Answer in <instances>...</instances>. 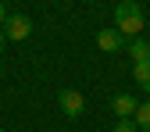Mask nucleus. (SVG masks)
Masks as SVG:
<instances>
[{"instance_id": "nucleus-9", "label": "nucleus", "mask_w": 150, "mask_h": 132, "mask_svg": "<svg viewBox=\"0 0 150 132\" xmlns=\"http://www.w3.org/2000/svg\"><path fill=\"white\" fill-rule=\"evenodd\" d=\"M115 132H136V121L132 118H118L115 121Z\"/></svg>"}, {"instance_id": "nucleus-3", "label": "nucleus", "mask_w": 150, "mask_h": 132, "mask_svg": "<svg viewBox=\"0 0 150 132\" xmlns=\"http://www.w3.org/2000/svg\"><path fill=\"white\" fill-rule=\"evenodd\" d=\"M57 104H61V111H64L68 118H79L82 111H86V97H82L79 89H61L57 93Z\"/></svg>"}, {"instance_id": "nucleus-7", "label": "nucleus", "mask_w": 150, "mask_h": 132, "mask_svg": "<svg viewBox=\"0 0 150 132\" xmlns=\"http://www.w3.org/2000/svg\"><path fill=\"white\" fill-rule=\"evenodd\" d=\"M132 79L139 82V89H143V93H150V61L132 64Z\"/></svg>"}, {"instance_id": "nucleus-1", "label": "nucleus", "mask_w": 150, "mask_h": 132, "mask_svg": "<svg viewBox=\"0 0 150 132\" xmlns=\"http://www.w3.org/2000/svg\"><path fill=\"white\" fill-rule=\"evenodd\" d=\"M115 29L125 36V40H136V36L143 32V7L136 4V0H122V4L115 7Z\"/></svg>"}, {"instance_id": "nucleus-12", "label": "nucleus", "mask_w": 150, "mask_h": 132, "mask_svg": "<svg viewBox=\"0 0 150 132\" xmlns=\"http://www.w3.org/2000/svg\"><path fill=\"white\" fill-rule=\"evenodd\" d=\"M0 132H4V128H0Z\"/></svg>"}, {"instance_id": "nucleus-2", "label": "nucleus", "mask_w": 150, "mask_h": 132, "mask_svg": "<svg viewBox=\"0 0 150 132\" xmlns=\"http://www.w3.org/2000/svg\"><path fill=\"white\" fill-rule=\"evenodd\" d=\"M4 36H7V43H22V40H29L32 36V22L25 14H7V22H4Z\"/></svg>"}, {"instance_id": "nucleus-5", "label": "nucleus", "mask_w": 150, "mask_h": 132, "mask_svg": "<svg viewBox=\"0 0 150 132\" xmlns=\"http://www.w3.org/2000/svg\"><path fill=\"white\" fill-rule=\"evenodd\" d=\"M111 107H115V114H118V118H132L139 104H136L132 93H115V97H111Z\"/></svg>"}, {"instance_id": "nucleus-11", "label": "nucleus", "mask_w": 150, "mask_h": 132, "mask_svg": "<svg viewBox=\"0 0 150 132\" xmlns=\"http://www.w3.org/2000/svg\"><path fill=\"white\" fill-rule=\"evenodd\" d=\"M7 47V36H4V29H0V50H4Z\"/></svg>"}, {"instance_id": "nucleus-8", "label": "nucleus", "mask_w": 150, "mask_h": 132, "mask_svg": "<svg viewBox=\"0 0 150 132\" xmlns=\"http://www.w3.org/2000/svg\"><path fill=\"white\" fill-rule=\"evenodd\" d=\"M132 121H136V128H143V132H150V100L136 107V114H132Z\"/></svg>"}, {"instance_id": "nucleus-10", "label": "nucleus", "mask_w": 150, "mask_h": 132, "mask_svg": "<svg viewBox=\"0 0 150 132\" xmlns=\"http://www.w3.org/2000/svg\"><path fill=\"white\" fill-rule=\"evenodd\" d=\"M7 14H11V11H7L4 4H0V29H4V22H7Z\"/></svg>"}, {"instance_id": "nucleus-4", "label": "nucleus", "mask_w": 150, "mask_h": 132, "mask_svg": "<svg viewBox=\"0 0 150 132\" xmlns=\"http://www.w3.org/2000/svg\"><path fill=\"white\" fill-rule=\"evenodd\" d=\"M97 47H100L104 54H115V50H125L129 40H125L118 29H100V32H97Z\"/></svg>"}, {"instance_id": "nucleus-6", "label": "nucleus", "mask_w": 150, "mask_h": 132, "mask_svg": "<svg viewBox=\"0 0 150 132\" xmlns=\"http://www.w3.org/2000/svg\"><path fill=\"white\" fill-rule=\"evenodd\" d=\"M125 50L132 54V64L150 61V43H146V40H129V47H125Z\"/></svg>"}]
</instances>
